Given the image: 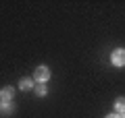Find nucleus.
I'll return each instance as SVG.
<instances>
[{"label":"nucleus","mask_w":125,"mask_h":118,"mask_svg":"<svg viewBox=\"0 0 125 118\" xmlns=\"http://www.w3.org/2000/svg\"><path fill=\"white\" fill-rule=\"evenodd\" d=\"M111 64H113V66H117V68L125 66V50H123V48L113 50V54H111Z\"/></svg>","instance_id":"nucleus-1"},{"label":"nucleus","mask_w":125,"mask_h":118,"mask_svg":"<svg viewBox=\"0 0 125 118\" xmlns=\"http://www.w3.org/2000/svg\"><path fill=\"white\" fill-rule=\"evenodd\" d=\"M33 79H36V83H48L50 68H48V66H38V68L33 70Z\"/></svg>","instance_id":"nucleus-2"},{"label":"nucleus","mask_w":125,"mask_h":118,"mask_svg":"<svg viewBox=\"0 0 125 118\" xmlns=\"http://www.w3.org/2000/svg\"><path fill=\"white\" fill-rule=\"evenodd\" d=\"M13 95H15V89L10 85L0 89V101H13Z\"/></svg>","instance_id":"nucleus-3"},{"label":"nucleus","mask_w":125,"mask_h":118,"mask_svg":"<svg viewBox=\"0 0 125 118\" xmlns=\"http://www.w3.org/2000/svg\"><path fill=\"white\" fill-rule=\"evenodd\" d=\"M13 112H15L13 101H0V114H2V116H9V114H13Z\"/></svg>","instance_id":"nucleus-4"},{"label":"nucleus","mask_w":125,"mask_h":118,"mask_svg":"<svg viewBox=\"0 0 125 118\" xmlns=\"http://www.w3.org/2000/svg\"><path fill=\"white\" fill-rule=\"evenodd\" d=\"M33 87H36V83H33V79H29V77H25V79L19 81V89H23V91H29V89H33Z\"/></svg>","instance_id":"nucleus-5"},{"label":"nucleus","mask_w":125,"mask_h":118,"mask_svg":"<svg viewBox=\"0 0 125 118\" xmlns=\"http://www.w3.org/2000/svg\"><path fill=\"white\" fill-rule=\"evenodd\" d=\"M33 93H36L38 97L48 95V87H46V83H36V87H33Z\"/></svg>","instance_id":"nucleus-6"},{"label":"nucleus","mask_w":125,"mask_h":118,"mask_svg":"<svg viewBox=\"0 0 125 118\" xmlns=\"http://www.w3.org/2000/svg\"><path fill=\"white\" fill-rule=\"evenodd\" d=\"M125 112V97H119L115 101V114H123Z\"/></svg>","instance_id":"nucleus-7"},{"label":"nucleus","mask_w":125,"mask_h":118,"mask_svg":"<svg viewBox=\"0 0 125 118\" xmlns=\"http://www.w3.org/2000/svg\"><path fill=\"white\" fill-rule=\"evenodd\" d=\"M104 118H121V116H119V114H115V112H113V114H108V116H104Z\"/></svg>","instance_id":"nucleus-8"},{"label":"nucleus","mask_w":125,"mask_h":118,"mask_svg":"<svg viewBox=\"0 0 125 118\" xmlns=\"http://www.w3.org/2000/svg\"><path fill=\"white\" fill-rule=\"evenodd\" d=\"M119 116H121V118H125V112H123V114H119Z\"/></svg>","instance_id":"nucleus-9"}]
</instances>
